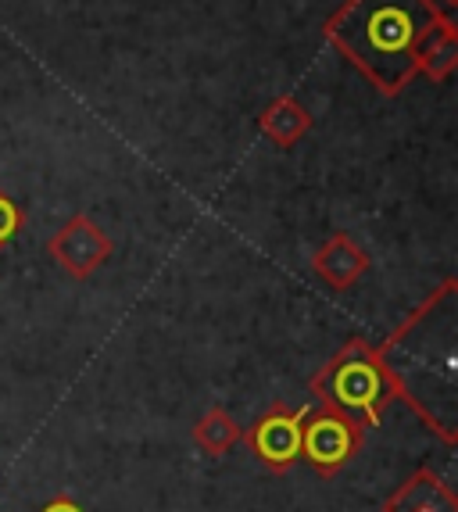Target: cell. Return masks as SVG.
Wrapping results in <instances>:
<instances>
[{
	"mask_svg": "<svg viewBox=\"0 0 458 512\" xmlns=\"http://www.w3.org/2000/svg\"><path fill=\"white\" fill-rule=\"evenodd\" d=\"M308 129H312V115H308L294 97H280V101H272L262 115V133L276 140L280 147H294L297 140L305 137Z\"/></svg>",
	"mask_w": 458,
	"mask_h": 512,
	"instance_id": "30bf717a",
	"label": "cell"
},
{
	"mask_svg": "<svg viewBox=\"0 0 458 512\" xmlns=\"http://www.w3.org/2000/svg\"><path fill=\"white\" fill-rule=\"evenodd\" d=\"M312 394L323 402V409L344 412L358 419L365 430L380 427L387 405L398 402L394 387L383 373V362L376 348L362 337H351L344 348L312 376Z\"/></svg>",
	"mask_w": 458,
	"mask_h": 512,
	"instance_id": "3957f363",
	"label": "cell"
},
{
	"mask_svg": "<svg viewBox=\"0 0 458 512\" xmlns=\"http://www.w3.org/2000/svg\"><path fill=\"white\" fill-rule=\"evenodd\" d=\"M458 65V29L455 18H437L416 43V69L430 79H448Z\"/></svg>",
	"mask_w": 458,
	"mask_h": 512,
	"instance_id": "9c48e42d",
	"label": "cell"
},
{
	"mask_svg": "<svg viewBox=\"0 0 458 512\" xmlns=\"http://www.w3.org/2000/svg\"><path fill=\"white\" fill-rule=\"evenodd\" d=\"M240 437H244V430H240V423L229 416L222 405L208 409L194 423V444L201 448L204 455H212V459H222V455H229V448H233Z\"/></svg>",
	"mask_w": 458,
	"mask_h": 512,
	"instance_id": "8fae6325",
	"label": "cell"
},
{
	"mask_svg": "<svg viewBox=\"0 0 458 512\" xmlns=\"http://www.w3.org/2000/svg\"><path fill=\"white\" fill-rule=\"evenodd\" d=\"M394 398L455 444V283H444L376 348Z\"/></svg>",
	"mask_w": 458,
	"mask_h": 512,
	"instance_id": "6da1fadb",
	"label": "cell"
},
{
	"mask_svg": "<svg viewBox=\"0 0 458 512\" xmlns=\"http://www.w3.org/2000/svg\"><path fill=\"white\" fill-rule=\"evenodd\" d=\"M437 22L430 0H351L330 22V40L380 90L394 94L416 72V43Z\"/></svg>",
	"mask_w": 458,
	"mask_h": 512,
	"instance_id": "7a4b0ae2",
	"label": "cell"
},
{
	"mask_svg": "<svg viewBox=\"0 0 458 512\" xmlns=\"http://www.w3.org/2000/svg\"><path fill=\"white\" fill-rule=\"evenodd\" d=\"M437 8L444 11V18H455V8H458V0H437Z\"/></svg>",
	"mask_w": 458,
	"mask_h": 512,
	"instance_id": "5bb4252c",
	"label": "cell"
},
{
	"mask_svg": "<svg viewBox=\"0 0 458 512\" xmlns=\"http://www.w3.org/2000/svg\"><path fill=\"white\" fill-rule=\"evenodd\" d=\"M383 512H458V495L441 473L419 466L405 484L387 495Z\"/></svg>",
	"mask_w": 458,
	"mask_h": 512,
	"instance_id": "52a82bcc",
	"label": "cell"
},
{
	"mask_svg": "<svg viewBox=\"0 0 458 512\" xmlns=\"http://www.w3.org/2000/svg\"><path fill=\"white\" fill-rule=\"evenodd\" d=\"M369 269V255L358 248V240H351L348 233H337L312 255V273L319 280H326L333 291H351Z\"/></svg>",
	"mask_w": 458,
	"mask_h": 512,
	"instance_id": "ba28073f",
	"label": "cell"
},
{
	"mask_svg": "<svg viewBox=\"0 0 458 512\" xmlns=\"http://www.w3.org/2000/svg\"><path fill=\"white\" fill-rule=\"evenodd\" d=\"M312 405H272L262 419L251 423V430H244L240 441H247L251 455L262 462L265 470L272 473H287L297 459H301V427H305Z\"/></svg>",
	"mask_w": 458,
	"mask_h": 512,
	"instance_id": "5b68a950",
	"label": "cell"
},
{
	"mask_svg": "<svg viewBox=\"0 0 458 512\" xmlns=\"http://www.w3.org/2000/svg\"><path fill=\"white\" fill-rule=\"evenodd\" d=\"M40 512H86V509L72 495H58V498H51V502L43 505Z\"/></svg>",
	"mask_w": 458,
	"mask_h": 512,
	"instance_id": "4fadbf2b",
	"label": "cell"
},
{
	"mask_svg": "<svg viewBox=\"0 0 458 512\" xmlns=\"http://www.w3.org/2000/svg\"><path fill=\"white\" fill-rule=\"evenodd\" d=\"M365 444V427L358 419L344 416V412L319 409L312 416L308 412L305 427H301V459L308 462V470L315 477H337Z\"/></svg>",
	"mask_w": 458,
	"mask_h": 512,
	"instance_id": "277c9868",
	"label": "cell"
},
{
	"mask_svg": "<svg viewBox=\"0 0 458 512\" xmlns=\"http://www.w3.org/2000/svg\"><path fill=\"white\" fill-rule=\"evenodd\" d=\"M18 230H22V208L8 194H0V248L11 244L18 237Z\"/></svg>",
	"mask_w": 458,
	"mask_h": 512,
	"instance_id": "7c38bea8",
	"label": "cell"
},
{
	"mask_svg": "<svg viewBox=\"0 0 458 512\" xmlns=\"http://www.w3.org/2000/svg\"><path fill=\"white\" fill-rule=\"evenodd\" d=\"M47 251H51V258L65 269L68 276L86 280V276H94L97 269L111 258V240L94 219L76 215V219H68L65 226L54 233Z\"/></svg>",
	"mask_w": 458,
	"mask_h": 512,
	"instance_id": "8992f818",
	"label": "cell"
}]
</instances>
